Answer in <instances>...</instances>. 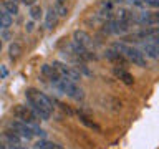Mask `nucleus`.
<instances>
[{
  "label": "nucleus",
  "mask_w": 159,
  "mask_h": 149,
  "mask_svg": "<svg viewBox=\"0 0 159 149\" xmlns=\"http://www.w3.org/2000/svg\"><path fill=\"white\" fill-rule=\"evenodd\" d=\"M133 22L138 25H146V27H156L159 18L154 12H136L133 17Z\"/></svg>",
  "instance_id": "6"
},
{
  "label": "nucleus",
  "mask_w": 159,
  "mask_h": 149,
  "mask_svg": "<svg viewBox=\"0 0 159 149\" xmlns=\"http://www.w3.org/2000/svg\"><path fill=\"white\" fill-rule=\"evenodd\" d=\"M113 71H114V74H116L123 83H126V84H133L134 83V76L131 73H128L124 68H114Z\"/></svg>",
  "instance_id": "13"
},
{
  "label": "nucleus",
  "mask_w": 159,
  "mask_h": 149,
  "mask_svg": "<svg viewBox=\"0 0 159 149\" xmlns=\"http://www.w3.org/2000/svg\"><path fill=\"white\" fill-rule=\"evenodd\" d=\"M0 50H2V38H0Z\"/></svg>",
  "instance_id": "27"
},
{
  "label": "nucleus",
  "mask_w": 159,
  "mask_h": 149,
  "mask_svg": "<svg viewBox=\"0 0 159 149\" xmlns=\"http://www.w3.org/2000/svg\"><path fill=\"white\" fill-rule=\"evenodd\" d=\"M53 66L60 73V76H61V78L71 79V81H75V83H78L80 79H81V73H80L76 68L70 66V65H65L61 61H53Z\"/></svg>",
  "instance_id": "5"
},
{
  "label": "nucleus",
  "mask_w": 159,
  "mask_h": 149,
  "mask_svg": "<svg viewBox=\"0 0 159 149\" xmlns=\"http://www.w3.org/2000/svg\"><path fill=\"white\" fill-rule=\"evenodd\" d=\"M53 86L57 88L58 91H61L63 94H66V96L76 99V101H83V99H84L83 89L78 86V83L71 81V79H66V78H61V76H60L57 81L53 83Z\"/></svg>",
  "instance_id": "3"
},
{
  "label": "nucleus",
  "mask_w": 159,
  "mask_h": 149,
  "mask_svg": "<svg viewBox=\"0 0 159 149\" xmlns=\"http://www.w3.org/2000/svg\"><path fill=\"white\" fill-rule=\"evenodd\" d=\"M57 23H58V15H57V12H55V8L52 7L47 12V15H45V25H47L48 30H52V28L57 27Z\"/></svg>",
  "instance_id": "12"
},
{
  "label": "nucleus",
  "mask_w": 159,
  "mask_h": 149,
  "mask_svg": "<svg viewBox=\"0 0 159 149\" xmlns=\"http://www.w3.org/2000/svg\"><path fill=\"white\" fill-rule=\"evenodd\" d=\"M30 17H32V20H40L42 18V7L32 5V7H30Z\"/></svg>",
  "instance_id": "20"
},
{
  "label": "nucleus",
  "mask_w": 159,
  "mask_h": 149,
  "mask_svg": "<svg viewBox=\"0 0 159 149\" xmlns=\"http://www.w3.org/2000/svg\"><path fill=\"white\" fill-rule=\"evenodd\" d=\"M25 30H27V32H32L33 30V22H28L27 25H25Z\"/></svg>",
  "instance_id": "22"
},
{
  "label": "nucleus",
  "mask_w": 159,
  "mask_h": 149,
  "mask_svg": "<svg viewBox=\"0 0 159 149\" xmlns=\"http://www.w3.org/2000/svg\"><path fill=\"white\" fill-rule=\"evenodd\" d=\"M35 2H37V0H23V3H25V5H28V7L35 5Z\"/></svg>",
  "instance_id": "23"
},
{
  "label": "nucleus",
  "mask_w": 159,
  "mask_h": 149,
  "mask_svg": "<svg viewBox=\"0 0 159 149\" xmlns=\"http://www.w3.org/2000/svg\"><path fill=\"white\" fill-rule=\"evenodd\" d=\"M42 74H43L45 78H48L50 81H52V84L60 78V73L55 70L53 65H43V66H42Z\"/></svg>",
  "instance_id": "11"
},
{
  "label": "nucleus",
  "mask_w": 159,
  "mask_h": 149,
  "mask_svg": "<svg viewBox=\"0 0 159 149\" xmlns=\"http://www.w3.org/2000/svg\"><path fill=\"white\" fill-rule=\"evenodd\" d=\"M141 50H143V55H146L148 58H152V60H157L159 58V45H157V38H149L146 42L141 43Z\"/></svg>",
  "instance_id": "8"
},
{
  "label": "nucleus",
  "mask_w": 159,
  "mask_h": 149,
  "mask_svg": "<svg viewBox=\"0 0 159 149\" xmlns=\"http://www.w3.org/2000/svg\"><path fill=\"white\" fill-rule=\"evenodd\" d=\"M12 149H25V147H22V146H12Z\"/></svg>",
  "instance_id": "26"
},
{
  "label": "nucleus",
  "mask_w": 159,
  "mask_h": 149,
  "mask_svg": "<svg viewBox=\"0 0 159 149\" xmlns=\"http://www.w3.org/2000/svg\"><path fill=\"white\" fill-rule=\"evenodd\" d=\"M12 114L17 119H20L22 123L25 124H30V126H33V124H38L40 118L35 114V111L30 106H25V104H17V106L12 108Z\"/></svg>",
  "instance_id": "4"
},
{
  "label": "nucleus",
  "mask_w": 159,
  "mask_h": 149,
  "mask_svg": "<svg viewBox=\"0 0 159 149\" xmlns=\"http://www.w3.org/2000/svg\"><path fill=\"white\" fill-rule=\"evenodd\" d=\"M3 10L10 15H18V5L17 2H10V0H5L3 2Z\"/></svg>",
  "instance_id": "17"
},
{
  "label": "nucleus",
  "mask_w": 159,
  "mask_h": 149,
  "mask_svg": "<svg viewBox=\"0 0 159 149\" xmlns=\"http://www.w3.org/2000/svg\"><path fill=\"white\" fill-rule=\"evenodd\" d=\"M12 27V15L7 13L5 10H0V28H10Z\"/></svg>",
  "instance_id": "15"
},
{
  "label": "nucleus",
  "mask_w": 159,
  "mask_h": 149,
  "mask_svg": "<svg viewBox=\"0 0 159 149\" xmlns=\"http://www.w3.org/2000/svg\"><path fill=\"white\" fill-rule=\"evenodd\" d=\"M104 55H106V58L109 60V61H113L114 65H118V66H119V65H121V66H126V65H128V60L124 58L121 53H118L114 48L106 50V53H104Z\"/></svg>",
  "instance_id": "10"
},
{
  "label": "nucleus",
  "mask_w": 159,
  "mask_h": 149,
  "mask_svg": "<svg viewBox=\"0 0 159 149\" xmlns=\"http://www.w3.org/2000/svg\"><path fill=\"white\" fill-rule=\"evenodd\" d=\"M141 3L144 5V7H151V8L159 7V0H141Z\"/></svg>",
  "instance_id": "21"
},
{
  "label": "nucleus",
  "mask_w": 159,
  "mask_h": 149,
  "mask_svg": "<svg viewBox=\"0 0 159 149\" xmlns=\"http://www.w3.org/2000/svg\"><path fill=\"white\" fill-rule=\"evenodd\" d=\"M8 53H10V58H12V60H17L20 55H22V47H20L18 43H10Z\"/></svg>",
  "instance_id": "19"
},
{
  "label": "nucleus",
  "mask_w": 159,
  "mask_h": 149,
  "mask_svg": "<svg viewBox=\"0 0 159 149\" xmlns=\"http://www.w3.org/2000/svg\"><path fill=\"white\" fill-rule=\"evenodd\" d=\"M33 126H35V124H33ZM33 126L25 124L22 121H13L12 124H10V128L13 129V133L17 134L18 138H23V139H33V136H35Z\"/></svg>",
  "instance_id": "7"
},
{
  "label": "nucleus",
  "mask_w": 159,
  "mask_h": 149,
  "mask_svg": "<svg viewBox=\"0 0 159 149\" xmlns=\"http://www.w3.org/2000/svg\"><path fill=\"white\" fill-rule=\"evenodd\" d=\"M80 121H81L84 126H88L89 129H94L96 133H101V128H99L94 121H89V118H88V116H84V114H81V113H80Z\"/></svg>",
  "instance_id": "16"
},
{
  "label": "nucleus",
  "mask_w": 159,
  "mask_h": 149,
  "mask_svg": "<svg viewBox=\"0 0 159 149\" xmlns=\"http://www.w3.org/2000/svg\"><path fill=\"white\" fill-rule=\"evenodd\" d=\"M35 149H63V146L50 142V141H38L37 144H35Z\"/></svg>",
  "instance_id": "18"
},
{
  "label": "nucleus",
  "mask_w": 159,
  "mask_h": 149,
  "mask_svg": "<svg viewBox=\"0 0 159 149\" xmlns=\"http://www.w3.org/2000/svg\"><path fill=\"white\" fill-rule=\"evenodd\" d=\"M10 2H17V0H10Z\"/></svg>",
  "instance_id": "28"
},
{
  "label": "nucleus",
  "mask_w": 159,
  "mask_h": 149,
  "mask_svg": "<svg viewBox=\"0 0 159 149\" xmlns=\"http://www.w3.org/2000/svg\"><path fill=\"white\" fill-rule=\"evenodd\" d=\"M5 74H7V70L2 68V71H0V76H5Z\"/></svg>",
  "instance_id": "25"
},
{
  "label": "nucleus",
  "mask_w": 159,
  "mask_h": 149,
  "mask_svg": "<svg viewBox=\"0 0 159 149\" xmlns=\"http://www.w3.org/2000/svg\"><path fill=\"white\" fill-rule=\"evenodd\" d=\"M73 43L76 45V47L83 48V50H91V45H93V40L91 37L83 32V30H76V32L73 33Z\"/></svg>",
  "instance_id": "9"
},
{
  "label": "nucleus",
  "mask_w": 159,
  "mask_h": 149,
  "mask_svg": "<svg viewBox=\"0 0 159 149\" xmlns=\"http://www.w3.org/2000/svg\"><path fill=\"white\" fill-rule=\"evenodd\" d=\"M53 8H55V12H57L58 18H66V17H68V5H66V0H57Z\"/></svg>",
  "instance_id": "14"
},
{
  "label": "nucleus",
  "mask_w": 159,
  "mask_h": 149,
  "mask_svg": "<svg viewBox=\"0 0 159 149\" xmlns=\"http://www.w3.org/2000/svg\"><path fill=\"white\" fill-rule=\"evenodd\" d=\"M25 96H27V101L30 104V108L33 109L35 114H37L40 119H43V121L50 119L55 106H53V101L47 96V94L38 91V89H35V88H30L25 91Z\"/></svg>",
  "instance_id": "1"
},
{
  "label": "nucleus",
  "mask_w": 159,
  "mask_h": 149,
  "mask_svg": "<svg viewBox=\"0 0 159 149\" xmlns=\"http://www.w3.org/2000/svg\"><path fill=\"white\" fill-rule=\"evenodd\" d=\"M113 48L116 50L118 53H121L124 58L128 60V61H131L133 65H136V66H141L144 68L146 66V56L141 53V50L131 47V45L124 43V42H114L113 43Z\"/></svg>",
  "instance_id": "2"
},
{
  "label": "nucleus",
  "mask_w": 159,
  "mask_h": 149,
  "mask_svg": "<svg viewBox=\"0 0 159 149\" xmlns=\"http://www.w3.org/2000/svg\"><path fill=\"white\" fill-rule=\"evenodd\" d=\"M0 149H8V147H7V144H5L3 141H0Z\"/></svg>",
  "instance_id": "24"
}]
</instances>
